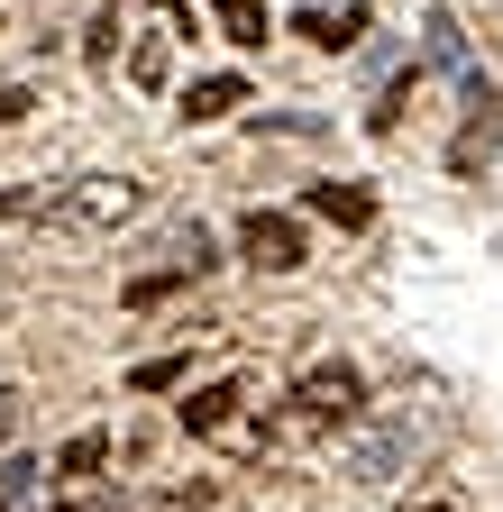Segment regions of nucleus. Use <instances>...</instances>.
<instances>
[{"label": "nucleus", "mask_w": 503, "mask_h": 512, "mask_svg": "<svg viewBox=\"0 0 503 512\" xmlns=\"http://www.w3.org/2000/svg\"><path fill=\"white\" fill-rule=\"evenodd\" d=\"M430 448V421L412 412V403H394V412H357L348 421V439H339V485H357V494H375V485H394V476H412V458Z\"/></svg>", "instance_id": "nucleus-1"}, {"label": "nucleus", "mask_w": 503, "mask_h": 512, "mask_svg": "<svg viewBox=\"0 0 503 512\" xmlns=\"http://www.w3.org/2000/svg\"><path fill=\"white\" fill-rule=\"evenodd\" d=\"M138 211H147V183H138V174H74L65 192H55V211H46V220H55V229H92V238H101V229H129Z\"/></svg>", "instance_id": "nucleus-2"}, {"label": "nucleus", "mask_w": 503, "mask_h": 512, "mask_svg": "<svg viewBox=\"0 0 503 512\" xmlns=\"http://www.w3.org/2000/svg\"><path fill=\"white\" fill-rule=\"evenodd\" d=\"M357 412H366V375L348 357H321V366L293 375V421L302 430H348Z\"/></svg>", "instance_id": "nucleus-3"}, {"label": "nucleus", "mask_w": 503, "mask_h": 512, "mask_svg": "<svg viewBox=\"0 0 503 512\" xmlns=\"http://www.w3.org/2000/svg\"><path fill=\"white\" fill-rule=\"evenodd\" d=\"M503 165V92H485L476 74H467V128H458V138H449V174H494Z\"/></svg>", "instance_id": "nucleus-4"}, {"label": "nucleus", "mask_w": 503, "mask_h": 512, "mask_svg": "<svg viewBox=\"0 0 503 512\" xmlns=\"http://www.w3.org/2000/svg\"><path fill=\"white\" fill-rule=\"evenodd\" d=\"M238 247H247V266H266V275H293L302 266V229L284 211H247L238 220Z\"/></svg>", "instance_id": "nucleus-5"}, {"label": "nucleus", "mask_w": 503, "mask_h": 512, "mask_svg": "<svg viewBox=\"0 0 503 512\" xmlns=\"http://www.w3.org/2000/svg\"><path fill=\"white\" fill-rule=\"evenodd\" d=\"M174 421L193 430V439H211V430H229L238 421V384H193V394L174 403Z\"/></svg>", "instance_id": "nucleus-6"}, {"label": "nucleus", "mask_w": 503, "mask_h": 512, "mask_svg": "<svg viewBox=\"0 0 503 512\" xmlns=\"http://www.w3.org/2000/svg\"><path fill=\"white\" fill-rule=\"evenodd\" d=\"M229 110H247V83L238 74H202V83H183V119H229Z\"/></svg>", "instance_id": "nucleus-7"}, {"label": "nucleus", "mask_w": 503, "mask_h": 512, "mask_svg": "<svg viewBox=\"0 0 503 512\" xmlns=\"http://www.w3.org/2000/svg\"><path fill=\"white\" fill-rule=\"evenodd\" d=\"M293 28H302L311 46H330V55H348V46L366 37V10H293Z\"/></svg>", "instance_id": "nucleus-8"}, {"label": "nucleus", "mask_w": 503, "mask_h": 512, "mask_svg": "<svg viewBox=\"0 0 503 512\" xmlns=\"http://www.w3.org/2000/svg\"><path fill=\"white\" fill-rule=\"evenodd\" d=\"M311 211L339 220V229H366V220H375V192H366V183H311Z\"/></svg>", "instance_id": "nucleus-9"}, {"label": "nucleus", "mask_w": 503, "mask_h": 512, "mask_svg": "<svg viewBox=\"0 0 503 512\" xmlns=\"http://www.w3.org/2000/svg\"><path fill=\"white\" fill-rule=\"evenodd\" d=\"M101 467H110V439L101 430H74L65 448H55V476H74V485H92Z\"/></svg>", "instance_id": "nucleus-10"}, {"label": "nucleus", "mask_w": 503, "mask_h": 512, "mask_svg": "<svg viewBox=\"0 0 503 512\" xmlns=\"http://www.w3.org/2000/svg\"><path fill=\"white\" fill-rule=\"evenodd\" d=\"M421 37H430V64H439V74H467V28H458L449 10H430Z\"/></svg>", "instance_id": "nucleus-11"}, {"label": "nucleus", "mask_w": 503, "mask_h": 512, "mask_svg": "<svg viewBox=\"0 0 503 512\" xmlns=\"http://www.w3.org/2000/svg\"><path fill=\"white\" fill-rule=\"evenodd\" d=\"M156 256H165L174 275H202V266H211V238H202V220H183V229H165V247H156Z\"/></svg>", "instance_id": "nucleus-12"}, {"label": "nucleus", "mask_w": 503, "mask_h": 512, "mask_svg": "<svg viewBox=\"0 0 503 512\" xmlns=\"http://www.w3.org/2000/svg\"><path fill=\"white\" fill-rule=\"evenodd\" d=\"M211 19L229 28V46H266V0H211Z\"/></svg>", "instance_id": "nucleus-13"}, {"label": "nucleus", "mask_w": 503, "mask_h": 512, "mask_svg": "<svg viewBox=\"0 0 503 512\" xmlns=\"http://www.w3.org/2000/svg\"><path fill=\"white\" fill-rule=\"evenodd\" d=\"M37 485H46V467H37V458H0V512H28V503H37Z\"/></svg>", "instance_id": "nucleus-14"}, {"label": "nucleus", "mask_w": 503, "mask_h": 512, "mask_svg": "<svg viewBox=\"0 0 503 512\" xmlns=\"http://www.w3.org/2000/svg\"><path fill=\"white\" fill-rule=\"evenodd\" d=\"M129 74H138L147 92H156V83L174 74V55H165V37H138V46H129Z\"/></svg>", "instance_id": "nucleus-15"}, {"label": "nucleus", "mask_w": 503, "mask_h": 512, "mask_svg": "<svg viewBox=\"0 0 503 512\" xmlns=\"http://www.w3.org/2000/svg\"><path fill=\"white\" fill-rule=\"evenodd\" d=\"M129 384H138V394H174V384H183V357H147Z\"/></svg>", "instance_id": "nucleus-16"}, {"label": "nucleus", "mask_w": 503, "mask_h": 512, "mask_svg": "<svg viewBox=\"0 0 503 512\" xmlns=\"http://www.w3.org/2000/svg\"><path fill=\"white\" fill-rule=\"evenodd\" d=\"M37 211H55V192H37V183H19V192H0V220H37Z\"/></svg>", "instance_id": "nucleus-17"}, {"label": "nucleus", "mask_w": 503, "mask_h": 512, "mask_svg": "<svg viewBox=\"0 0 503 512\" xmlns=\"http://www.w3.org/2000/svg\"><path fill=\"white\" fill-rule=\"evenodd\" d=\"M28 110H37V92H28V83H0V128H19Z\"/></svg>", "instance_id": "nucleus-18"}, {"label": "nucleus", "mask_w": 503, "mask_h": 512, "mask_svg": "<svg viewBox=\"0 0 503 512\" xmlns=\"http://www.w3.org/2000/svg\"><path fill=\"white\" fill-rule=\"evenodd\" d=\"M156 512H211V485H174V494H156Z\"/></svg>", "instance_id": "nucleus-19"}, {"label": "nucleus", "mask_w": 503, "mask_h": 512, "mask_svg": "<svg viewBox=\"0 0 503 512\" xmlns=\"http://www.w3.org/2000/svg\"><path fill=\"white\" fill-rule=\"evenodd\" d=\"M83 55H119V19H110V10H101V19L83 28Z\"/></svg>", "instance_id": "nucleus-20"}, {"label": "nucleus", "mask_w": 503, "mask_h": 512, "mask_svg": "<svg viewBox=\"0 0 503 512\" xmlns=\"http://www.w3.org/2000/svg\"><path fill=\"white\" fill-rule=\"evenodd\" d=\"M19 421H28V403L10 394V384H0V448H10V439H19Z\"/></svg>", "instance_id": "nucleus-21"}, {"label": "nucleus", "mask_w": 503, "mask_h": 512, "mask_svg": "<svg viewBox=\"0 0 503 512\" xmlns=\"http://www.w3.org/2000/svg\"><path fill=\"white\" fill-rule=\"evenodd\" d=\"M55 512H129L119 494H92V503H55Z\"/></svg>", "instance_id": "nucleus-22"}, {"label": "nucleus", "mask_w": 503, "mask_h": 512, "mask_svg": "<svg viewBox=\"0 0 503 512\" xmlns=\"http://www.w3.org/2000/svg\"><path fill=\"white\" fill-rule=\"evenodd\" d=\"M403 512H458V503H449V494H430V503H403Z\"/></svg>", "instance_id": "nucleus-23"}, {"label": "nucleus", "mask_w": 503, "mask_h": 512, "mask_svg": "<svg viewBox=\"0 0 503 512\" xmlns=\"http://www.w3.org/2000/svg\"><path fill=\"white\" fill-rule=\"evenodd\" d=\"M494 55H503V19H494Z\"/></svg>", "instance_id": "nucleus-24"}]
</instances>
